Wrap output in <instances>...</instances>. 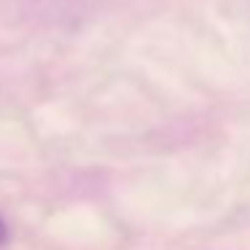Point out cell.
<instances>
[{
	"mask_svg": "<svg viewBox=\"0 0 250 250\" xmlns=\"http://www.w3.org/2000/svg\"><path fill=\"white\" fill-rule=\"evenodd\" d=\"M6 239H8V229L3 223V218H0V245H6Z\"/></svg>",
	"mask_w": 250,
	"mask_h": 250,
	"instance_id": "6da1fadb",
	"label": "cell"
}]
</instances>
